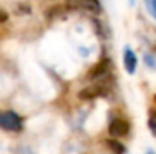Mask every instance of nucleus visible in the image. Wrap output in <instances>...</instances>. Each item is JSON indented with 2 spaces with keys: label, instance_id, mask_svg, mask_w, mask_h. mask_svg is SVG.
<instances>
[{
  "label": "nucleus",
  "instance_id": "obj_1",
  "mask_svg": "<svg viewBox=\"0 0 156 154\" xmlns=\"http://www.w3.org/2000/svg\"><path fill=\"white\" fill-rule=\"evenodd\" d=\"M0 128H3L6 132H21L23 130V118L14 110L0 112Z\"/></svg>",
  "mask_w": 156,
  "mask_h": 154
},
{
  "label": "nucleus",
  "instance_id": "obj_2",
  "mask_svg": "<svg viewBox=\"0 0 156 154\" xmlns=\"http://www.w3.org/2000/svg\"><path fill=\"white\" fill-rule=\"evenodd\" d=\"M65 3L70 9H79L91 14L102 12V3L99 0H65Z\"/></svg>",
  "mask_w": 156,
  "mask_h": 154
},
{
  "label": "nucleus",
  "instance_id": "obj_3",
  "mask_svg": "<svg viewBox=\"0 0 156 154\" xmlns=\"http://www.w3.org/2000/svg\"><path fill=\"white\" fill-rule=\"evenodd\" d=\"M108 132L112 138H123V136H127L129 132H130V124L123 119V118H114L111 122H109V127H108Z\"/></svg>",
  "mask_w": 156,
  "mask_h": 154
},
{
  "label": "nucleus",
  "instance_id": "obj_4",
  "mask_svg": "<svg viewBox=\"0 0 156 154\" xmlns=\"http://www.w3.org/2000/svg\"><path fill=\"white\" fill-rule=\"evenodd\" d=\"M79 98L80 100H93V98H97V97H106L108 95V89L105 88L103 85H91L85 89H82L79 94Z\"/></svg>",
  "mask_w": 156,
  "mask_h": 154
},
{
  "label": "nucleus",
  "instance_id": "obj_5",
  "mask_svg": "<svg viewBox=\"0 0 156 154\" xmlns=\"http://www.w3.org/2000/svg\"><path fill=\"white\" fill-rule=\"evenodd\" d=\"M123 65H124V70L127 71V74H135L136 65H138V59H136L135 51L132 50L130 47H126L124 49V53H123Z\"/></svg>",
  "mask_w": 156,
  "mask_h": 154
},
{
  "label": "nucleus",
  "instance_id": "obj_6",
  "mask_svg": "<svg viewBox=\"0 0 156 154\" xmlns=\"http://www.w3.org/2000/svg\"><path fill=\"white\" fill-rule=\"evenodd\" d=\"M109 71V59L103 56L102 57V60L99 62V63H96L91 70H90V73H88V79H91V80H94V79H99V77H102L105 73H108Z\"/></svg>",
  "mask_w": 156,
  "mask_h": 154
},
{
  "label": "nucleus",
  "instance_id": "obj_7",
  "mask_svg": "<svg viewBox=\"0 0 156 154\" xmlns=\"http://www.w3.org/2000/svg\"><path fill=\"white\" fill-rule=\"evenodd\" d=\"M105 144H106L108 150L112 154H124L126 153V147H124L121 142H118L117 139H106Z\"/></svg>",
  "mask_w": 156,
  "mask_h": 154
},
{
  "label": "nucleus",
  "instance_id": "obj_8",
  "mask_svg": "<svg viewBox=\"0 0 156 154\" xmlns=\"http://www.w3.org/2000/svg\"><path fill=\"white\" fill-rule=\"evenodd\" d=\"M147 124H149V128H150L152 135L156 136V109H152V110H150V115H149V121H147Z\"/></svg>",
  "mask_w": 156,
  "mask_h": 154
},
{
  "label": "nucleus",
  "instance_id": "obj_9",
  "mask_svg": "<svg viewBox=\"0 0 156 154\" xmlns=\"http://www.w3.org/2000/svg\"><path fill=\"white\" fill-rule=\"evenodd\" d=\"M144 3H146L149 14L153 17V20H156V0H144Z\"/></svg>",
  "mask_w": 156,
  "mask_h": 154
},
{
  "label": "nucleus",
  "instance_id": "obj_10",
  "mask_svg": "<svg viewBox=\"0 0 156 154\" xmlns=\"http://www.w3.org/2000/svg\"><path fill=\"white\" fill-rule=\"evenodd\" d=\"M146 63L150 67V68H156V57L152 56V54H146Z\"/></svg>",
  "mask_w": 156,
  "mask_h": 154
},
{
  "label": "nucleus",
  "instance_id": "obj_11",
  "mask_svg": "<svg viewBox=\"0 0 156 154\" xmlns=\"http://www.w3.org/2000/svg\"><path fill=\"white\" fill-rule=\"evenodd\" d=\"M8 18H9L8 12H6V11H3V9H0V23H6V21H8Z\"/></svg>",
  "mask_w": 156,
  "mask_h": 154
},
{
  "label": "nucleus",
  "instance_id": "obj_12",
  "mask_svg": "<svg viewBox=\"0 0 156 154\" xmlns=\"http://www.w3.org/2000/svg\"><path fill=\"white\" fill-rule=\"evenodd\" d=\"M17 154H34V153H32L29 148H21V150H20Z\"/></svg>",
  "mask_w": 156,
  "mask_h": 154
},
{
  "label": "nucleus",
  "instance_id": "obj_13",
  "mask_svg": "<svg viewBox=\"0 0 156 154\" xmlns=\"http://www.w3.org/2000/svg\"><path fill=\"white\" fill-rule=\"evenodd\" d=\"M129 3H130V5H133V0H129Z\"/></svg>",
  "mask_w": 156,
  "mask_h": 154
},
{
  "label": "nucleus",
  "instance_id": "obj_14",
  "mask_svg": "<svg viewBox=\"0 0 156 154\" xmlns=\"http://www.w3.org/2000/svg\"><path fill=\"white\" fill-rule=\"evenodd\" d=\"M147 154H155V153H153V151H152V150H150V151H149V153H147Z\"/></svg>",
  "mask_w": 156,
  "mask_h": 154
}]
</instances>
